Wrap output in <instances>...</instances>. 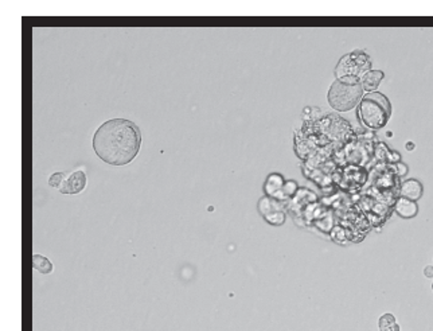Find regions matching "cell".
<instances>
[{"instance_id":"obj_1","label":"cell","mask_w":433,"mask_h":331,"mask_svg":"<svg viewBox=\"0 0 433 331\" xmlns=\"http://www.w3.org/2000/svg\"><path fill=\"white\" fill-rule=\"evenodd\" d=\"M141 133L131 120L112 119L102 122L93 136V150L111 166H126L139 154Z\"/></svg>"},{"instance_id":"obj_2","label":"cell","mask_w":433,"mask_h":331,"mask_svg":"<svg viewBox=\"0 0 433 331\" xmlns=\"http://www.w3.org/2000/svg\"><path fill=\"white\" fill-rule=\"evenodd\" d=\"M359 115L365 126L372 130H381L386 126L391 116V104L385 94L370 92L362 98Z\"/></svg>"},{"instance_id":"obj_3","label":"cell","mask_w":433,"mask_h":331,"mask_svg":"<svg viewBox=\"0 0 433 331\" xmlns=\"http://www.w3.org/2000/svg\"><path fill=\"white\" fill-rule=\"evenodd\" d=\"M363 87L358 78H339L328 90V104L334 109L346 112L353 109L362 101Z\"/></svg>"},{"instance_id":"obj_4","label":"cell","mask_w":433,"mask_h":331,"mask_svg":"<svg viewBox=\"0 0 433 331\" xmlns=\"http://www.w3.org/2000/svg\"><path fill=\"white\" fill-rule=\"evenodd\" d=\"M372 68V61L369 57L362 53V51H354L351 54L344 55L340 59L339 65L337 68V77L339 78H361L359 76H365L366 73L370 72Z\"/></svg>"},{"instance_id":"obj_5","label":"cell","mask_w":433,"mask_h":331,"mask_svg":"<svg viewBox=\"0 0 433 331\" xmlns=\"http://www.w3.org/2000/svg\"><path fill=\"white\" fill-rule=\"evenodd\" d=\"M86 186V177L85 173L81 170L73 171L70 174H65L62 184L59 186L58 190L61 191L62 194H78L85 189Z\"/></svg>"},{"instance_id":"obj_6","label":"cell","mask_w":433,"mask_h":331,"mask_svg":"<svg viewBox=\"0 0 433 331\" xmlns=\"http://www.w3.org/2000/svg\"><path fill=\"white\" fill-rule=\"evenodd\" d=\"M421 194H423V186L420 183L419 180L416 179H409L405 180L401 186V195L402 198L410 199V201H417V199L421 198Z\"/></svg>"},{"instance_id":"obj_7","label":"cell","mask_w":433,"mask_h":331,"mask_svg":"<svg viewBox=\"0 0 433 331\" xmlns=\"http://www.w3.org/2000/svg\"><path fill=\"white\" fill-rule=\"evenodd\" d=\"M394 208H396V212L401 217H404V218H412V217H415L416 214H417V212H419V208H417L415 201L402 198V197L401 198H398Z\"/></svg>"},{"instance_id":"obj_8","label":"cell","mask_w":433,"mask_h":331,"mask_svg":"<svg viewBox=\"0 0 433 331\" xmlns=\"http://www.w3.org/2000/svg\"><path fill=\"white\" fill-rule=\"evenodd\" d=\"M382 79V72H380V70H370V72L366 73L365 76H363V78H362V87H363V90H367L370 93V90H374L380 87Z\"/></svg>"},{"instance_id":"obj_9","label":"cell","mask_w":433,"mask_h":331,"mask_svg":"<svg viewBox=\"0 0 433 331\" xmlns=\"http://www.w3.org/2000/svg\"><path fill=\"white\" fill-rule=\"evenodd\" d=\"M32 266H34V270L38 271V272H40V274L43 275L51 274V272H53V264H51L50 260L47 259V257H45V256H32Z\"/></svg>"},{"instance_id":"obj_10","label":"cell","mask_w":433,"mask_h":331,"mask_svg":"<svg viewBox=\"0 0 433 331\" xmlns=\"http://www.w3.org/2000/svg\"><path fill=\"white\" fill-rule=\"evenodd\" d=\"M380 331H400V326L396 322L393 314H385L378 320Z\"/></svg>"},{"instance_id":"obj_11","label":"cell","mask_w":433,"mask_h":331,"mask_svg":"<svg viewBox=\"0 0 433 331\" xmlns=\"http://www.w3.org/2000/svg\"><path fill=\"white\" fill-rule=\"evenodd\" d=\"M64 173H54L50 177V179H49V184H50L51 188L59 189V186L62 184V180H64Z\"/></svg>"},{"instance_id":"obj_12","label":"cell","mask_w":433,"mask_h":331,"mask_svg":"<svg viewBox=\"0 0 433 331\" xmlns=\"http://www.w3.org/2000/svg\"><path fill=\"white\" fill-rule=\"evenodd\" d=\"M424 275H425L426 277H433V266L432 265H428L424 270Z\"/></svg>"},{"instance_id":"obj_13","label":"cell","mask_w":433,"mask_h":331,"mask_svg":"<svg viewBox=\"0 0 433 331\" xmlns=\"http://www.w3.org/2000/svg\"><path fill=\"white\" fill-rule=\"evenodd\" d=\"M432 289H433V283H432Z\"/></svg>"}]
</instances>
